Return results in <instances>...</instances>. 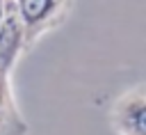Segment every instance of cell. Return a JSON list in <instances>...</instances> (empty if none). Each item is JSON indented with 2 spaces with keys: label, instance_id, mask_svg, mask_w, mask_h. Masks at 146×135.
Returning a JSON list of instances; mask_svg holds the SVG:
<instances>
[{
  "label": "cell",
  "instance_id": "6da1fadb",
  "mask_svg": "<svg viewBox=\"0 0 146 135\" xmlns=\"http://www.w3.org/2000/svg\"><path fill=\"white\" fill-rule=\"evenodd\" d=\"M21 23L25 27L27 48H32L46 32L55 30L68 14L73 0H14Z\"/></svg>",
  "mask_w": 146,
  "mask_h": 135
},
{
  "label": "cell",
  "instance_id": "7a4b0ae2",
  "mask_svg": "<svg viewBox=\"0 0 146 135\" xmlns=\"http://www.w3.org/2000/svg\"><path fill=\"white\" fill-rule=\"evenodd\" d=\"M112 126L119 135H146V87H132L116 98Z\"/></svg>",
  "mask_w": 146,
  "mask_h": 135
},
{
  "label": "cell",
  "instance_id": "3957f363",
  "mask_svg": "<svg viewBox=\"0 0 146 135\" xmlns=\"http://www.w3.org/2000/svg\"><path fill=\"white\" fill-rule=\"evenodd\" d=\"M25 50H30L27 39H25V27L21 23L16 2L9 0L5 16L0 21V69L11 73V69L16 66V62L21 59Z\"/></svg>",
  "mask_w": 146,
  "mask_h": 135
},
{
  "label": "cell",
  "instance_id": "277c9868",
  "mask_svg": "<svg viewBox=\"0 0 146 135\" xmlns=\"http://www.w3.org/2000/svg\"><path fill=\"white\" fill-rule=\"evenodd\" d=\"M27 121L18 110L11 89V73L0 69V135H25Z\"/></svg>",
  "mask_w": 146,
  "mask_h": 135
},
{
  "label": "cell",
  "instance_id": "5b68a950",
  "mask_svg": "<svg viewBox=\"0 0 146 135\" xmlns=\"http://www.w3.org/2000/svg\"><path fill=\"white\" fill-rule=\"evenodd\" d=\"M7 2H9V0H0V21H2V16H5V9H7Z\"/></svg>",
  "mask_w": 146,
  "mask_h": 135
}]
</instances>
